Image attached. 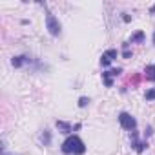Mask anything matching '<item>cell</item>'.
Here are the masks:
<instances>
[{
    "mask_svg": "<svg viewBox=\"0 0 155 155\" xmlns=\"http://www.w3.org/2000/svg\"><path fill=\"white\" fill-rule=\"evenodd\" d=\"M62 151L66 155H82L86 151V144L79 135H69L62 142Z\"/></svg>",
    "mask_w": 155,
    "mask_h": 155,
    "instance_id": "6da1fadb",
    "label": "cell"
},
{
    "mask_svg": "<svg viewBox=\"0 0 155 155\" xmlns=\"http://www.w3.org/2000/svg\"><path fill=\"white\" fill-rule=\"evenodd\" d=\"M46 29H48L49 35H53V37H58V35H60V29H62L58 18H57L53 13H49V11L46 13Z\"/></svg>",
    "mask_w": 155,
    "mask_h": 155,
    "instance_id": "7a4b0ae2",
    "label": "cell"
},
{
    "mask_svg": "<svg viewBox=\"0 0 155 155\" xmlns=\"http://www.w3.org/2000/svg\"><path fill=\"white\" fill-rule=\"evenodd\" d=\"M119 122H120V126H122L124 130H128V131H133V130L137 128V120H135V117H131V115L126 113V111H122V113L119 115Z\"/></svg>",
    "mask_w": 155,
    "mask_h": 155,
    "instance_id": "3957f363",
    "label": "cell"
},
{
    "mask_svg": "<svg viewBox=\"0 0 155 155\" xmlns=\"http://www.w3.org/2000/svg\"><path fill=\"white\" fill-rule=\"evenodd\" d=\"M31 62V58L28 57V55H18V57H13V60H11V64L15 66V68H22V66H26V64H29Z\"/></svg>",
    "mask_w": 155,
    "mask_h": 155,
    "instance_id": "277c9868",
    "label": "cell"
},
{
    "mask_svg": "<svg viewBox=\"0 0 155 155\" xmlns=\"http://www.w3.org/2000/svg\"><path fill=\"white\" fill-rule=\"evenodd\" d=\"M57 128L62 131V133H71L73 131V126L69 122H64V120H57Z\"/></svg>",
    "mask_w": 155,
    "mask_h": 155,
    "instance_id": "5b68a950",
    "label": "cell"
},
{
    "mask_svg": "<svg viewBox=\"0 0 155 155\" xmlns=\"http://www.w3.org/2000/svg\"><path fill=\"white\" fill-rule=\"evenodd\" d=\"M144 75H146V81H151V82H155V66H153V64L146 66V69H144Z\"/></svg>",
    "mask_w": 155,
    "mask_h": 155,
    "instance_id": "8992f818",
    "label": "cell"
},
{
    "mask_svg": "<svg viewBox=\"0 0 155 155\" xmlns=\"http://www.w3.org/2000/svg\"><path fill=\"white\" fill-rule=\"evenodd\" d=\"M42 142H44V146H49V142H51V131H49V130H44V133H42Z\"/></svg>",
    "mask_w": 155,
    "mask_h": 155,
    "instance_id": "52a82bcc",
    "label": "cell"
},
{
    "mask_svg": "<svg viewBox=\"0 0 155 155\" xmlns=\"http://www.w3.org/2000/svg\"><path fill=\"white\" fill-rule=\"evenodd\" d=\"M102 79H104V84H106L108 88H111V86H113V81H111L110 71H104V73H102Z\"/></svg>",
    "mask_w": 155,
    "mask_h": 155,
    "instance_id": "ba28073f",
    "label": "cell"
},
{
    "mask_svg": "<svg viewBox=\"0 0 155 155\" xmlns=\"http://www.w3.org/2000/svg\"><path fill=\"white\" fill-rule=\"evenodd\" d=\"M131 42H144V31H137L131 37Z\"/></svg>",
    "mask_w": 155,
    "mask_h": 155,
    "instance_id": "9c48e42d",
    "label": "cell"
},
{
    "mask_svg": "<svg viewBox=\"0 0 155 155\" xmlns=\"http://www.w3.org/2000/svg\"><path fill=\"white\" fill-rule=\"evenodd\" d=\"M104 57H108L110 60H113V58H117V49H108L106 53H102Z\"/></svg>",
    "mask_w": 155,
    "mask_h": 155,
    "instance_id": "30bf717a",
    "label": "cell"
},
{
    "mask_svg": "<svg viewBox=\"0 0 155 155\" xmlns=\"http://www.w3.org/2000/svg\"><path fill=\"white\" fill-rule=\"evenodd\" d=\"M144 99H146V101H155V88L148 90V91H146V95H144Z\"/></svg>",
    "mask_w": 155,
    "mask_h": 155,
    "instance_id": "8fae6325",
    "label": "cell"
},
{
    "mask_svg": "<svg viewBox=\"0 0 155 155\" xmlns=\"http://www.w3.org/2000/svg\"><path fill=\"white\" fill-rule=\"evenodd\" d=\"M88 102H90V99H88V97H81V99H79V108H86V106H88Z\"/></svg>",
    "mask_w": 155,
    "mask_h": 155,
    "instance_id": "7c38bea8",
    "label": "cell"
},
{
    "mask_svg": "<svg viewBox=\"0 0 155 155\" xmlns=\"http://www.w3.org/2000/svg\"><path fill=\"white\" fill-rule=\"evenodd\" d=\"M101 64H102V66H104V68H108V66H110V64H111V60H110V58H108V57H104V55H102V58H101Z\"/></svg>",
    "mask_w": 155,
    "mask_h": 155,
    "instance_id": "4fadbf2b",
    "label": "cell"
},
{
    "mask_svg": "<svg viewBox=\"0 0 155 155\" xmlns=\"http://www.w3.org/2000/svg\"><path fill=\"white\" fill-rule=\"evenodd\" d=\"M120 73H122V69H120V68H115V69H110V75H111V77H119Z\"/></svg>",
    "mask_w": 155,
    "mask_h": 155,
    "instance_id": "5bb4252c",
    "label": "cell"
},
{
    "mask_svg": "<svg viewBox=\"0 0 155 155\" xmlns=\"http://www.w3.org/2000/svg\"><path fill=\"white\" fill-rule=\"evenodd\" d=\"M122 57H124V58H130V57H131V51L124 49V51H122Z\"/></svg>",
    "mask_w": 155,
    "mask_h": 155,
    "instance_id": "9a60e30c",
    "label": "cell"
},
{
    "mask_svg": "<svg viewBox=\"0 0 155 155\" xmlns=\"http://www.w3.org/2000/svg\"><path fill=\"white\" fill-rule=\"evenodd\" d=\"M122 18H124V22H130V20H131V17H130V15H124Z\"/></svg>",
    "mask_w": 155,
    "mask_h": 155,
    "instance_id": "2e32d148",
    "label": "cell"
},
{
    "mask_svg": "<svg viewBox=\"0 0 155 155\" xmlns=\"http://www.w3.org/2000/svg\"><path fill=\"white\" fill-rule=\"evenodd\" d=\"M150 13H155V6H151V8H150Z\"/></svg>",
    "mask_w": 155,
    "mask_h": 155,
    "instance_id": "e0dca14e",
    "label": "cell"
},
{
    "mask_svg": "<svg viewBox=\"0 0 155 155\" xmlns=\"http://www.w3.org/2000/svg\"><path fill=\"white\" fill-rule=\"evenodd\" d=\"M153 46H155V33H153Z\"/></svg>",
    "mask_w": 155,
    "mask_h": 155,
    "instance_id": "ac0fdd59",
    "label": "cell"
}]
</instances>
